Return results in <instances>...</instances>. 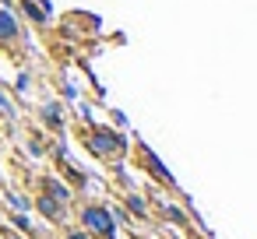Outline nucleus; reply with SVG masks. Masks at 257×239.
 Wrapping results in <instances>:
<instances>
[{
	"label": "nucleus",
	"mask_w": 257,
	"mask_h": 239,
	"mask_svg": "<svg viewBox=\"0 0 257 239\" xmlns=\"http://www.w3.org/2000/svg\"><path fill=\"white\" fill-rule=\"evenodd\" d=\"M81 218H85V225L92 228V232H99V235H106V239H113V218H109V211L106 207H99V204H92V207H85L81 211Z\"/></svg>",
	"instance_id": "nucleus-1"
},
{
	"label": "nucleus",
	"mask_w": 257,
	"mask_h": 239,
	"mask_svg": "<svg viewBox=\"0 0 257 239\" xmlns=\"http://www.w3.org/2000/svg\"><path fill=\"white\" fill-rule=\"evenodd\" d=\"M22 39V25H18V15L11 8H0V46H15Z\"/></svg>",
	"instance_id": "nucleus-2"
},
{
	"label": "nucleus",
	"mask_w": 257,
	"mask_h": 239,
	"mask_svg": "<svg viewBox=\"0 0 257 239\" xmlns=\"http://www.w3.org/2000/svg\"><path fill=\"white\" fill-rule=\"evenodd\" d=\"M113 148H120V137L116 134H109V130H95L92 134V151L95 155H109Z\"/></svg>",
	"instance_id": "nucleus-3"
},
{
	"label": "nucleus",
	"mask_w": 257,
	"mask_h": 239,
	"mask_svg": "<svg viewBox=\"0 0 257 239\" xmlns=\"http://www.w3.org/2000/svg\"><path fill=\"white\" fill-rule=\"evenodd\" d=\"M22 11H25V18L36 22V25H46V22H50V8L43 4V0H22Z\"/></svg>",
	"instance_id": "nucleus-4"
},
{
	"label": "nucleus",
	"mask_w": 257,
	"mask_h": 239,
	"mask_svg": "<svg viewBox=\"0 0 257 239\" xmlns=\"http://www.w3.org/2000/svg\"><path fill=\"white\" fill-rule=\"evenodd\" d=\"M43 120H46V127L60 130V127H64V113H60V102H46V106H43Z\"/></svg>",
	"instance_id": "nucleus-5"
},
{
	"label": "nucleus",
	"mask_w": 257,
	"mask_h": 239,
	"mask_svg": "<svg viewBox=\"0 0 257 239\" xmlns=\"http://www.w3.org/2000/svg\"><path fill=\"white\" fill-rule=\"evenodd\" d=\"M0 116H8V120H15L18 116V109H15V102L8 99V92L0 88Z\"/></svg>",
	"instance_id": "nucleus-6"
},
{
	"label": "nucleus",
	"mask_w": 257,
	"mask_h": 239,
	"mask_svg": "<svg viewBox=\"0 0 257 239\" xmlns=\"http://www.w3.org/2000/svg\"><path fill=\"white\" fill-rule=\"evenodd\" d=\"M15 88H18V92H29V88H32V78H29V71H22V74H18Z\"/></svg>",
	"instance_id": "nucleus-7"
},
{
	"label": "nucleus",
	"mask_w": 257,
	"mask_h": 239,
	"mask_svg": "<svg viewBox=\"0 0 257 239\" xmlns=\"http://www.w3.org/2000/svg\"><path fill=\"white\" fill-rule=\"evenodd\" d=\"M15 225H18V228H22V232H32V221H29V218H25V214H22V211H18V214H15Z\"/></svg>",
	"instance_id": "nucleus-8"
},
{
	"label": "nucleus",
	"mask_w": 257,
	"mask_h": 239,
	"mask_svg": "<svg viewBox=\"0 0 257 239\" xmlns=\"http://www.w3.org/2000/svg\"><path fill=\"white\" fill-rule=\"evenodd\" d=\"M11 207H15V211H29V200H22L18 193H11Z\"/></svg>",
	"instance_id": "nucleus-9"
},
{
	"label": "nucleus",
	"mask_w": 257,
	"mask_h": 239,
	"mask_svg": "<svg viewBox=\"0 0 257 239\" xmlns=\"http://www.w3.org/2000/svg\"><path fill=\"white\" fill-rule=\"evenodd\" d=\"M67 239H88V235H85V232L78 228V232H67Z\"/></svg>",
	"instance_id": "nucleus-10"
},
{
	"label": "nucleus",
	"mask_w": 257,
	"mask_h": 239,
	"mask_svg": "<svg viewBox=\"0 0 257 239\" xmlns=\"http://www.w3.org/2000/svg\"><path fill=\"white\" fill-rule=\"evenodd\" d=\"M4 239H22L18 232H11V228H4Z\"/></svg>",
	"instance_id": "nucleus-11"
}]
</instances>
